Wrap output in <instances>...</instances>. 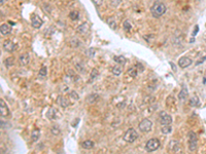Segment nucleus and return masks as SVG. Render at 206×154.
I'll list each match as a JSON object with an SVG mask.
<instances>
[{
  "mask_svg": "<svg viewBox=\"0 0 206 154\" xmlns=\"http://www.w3.org/2000/svg\"><path fill=\"white\" fill-rule=\"evenodd\" d=\"M150 13L154 18H161L166 13V5L161 1H156L150 9Z\"/></svg>",
  "mask_w": 206,
  "mask_h": 154,
  "instance_id": "nucleus-1",
  "label": "nucleus"
},
{
  "mask_svg": "<svg viewBox=\"0 0 206 154\" xmlns=\"http://www.w3.org/2000/svg\"><path fill=\"white\" fill-rule=\"evenodd\" d=\"M188 140H189V149L190 151L194 152L197 150V146H198V138L195 131H191L188 133Z\"/></svg>",
  "mask_w": 206,
  "mask_h": 154,
  "instance_id": "nucleus-2",
  "label": "nucleus"
},
{
  "mask_svg": "<svg viewBox=\"0 0 206 154\" xmlns=\"http://www.w3.org/2000/svg\"><path fill=\"white\" fill-rule=\"evenodd\" d=\"M159 147H160V141L156 138L149 139L148 141L146 142V144H145V149H146L147 152L156 151L157 149H159Z\"/></svg>",
  "mask_w": 206,
  "mask_h": 154,
  "instance_id": "nucleus-3",
  "label": "nucleus"
},
{
  "mask_svg": "<svg viewBox=\"0 0 206 154\" xmlns=\"http://www.w3.org/2000/svg\"><path fill=\"white\" fill-rule=\"evenodd\" d=\"M123 138L124 140L126 142H128V143H133V142L138 138V133H137V131H135L134 128H129L128 131L125 133Z\"/></svg>",
  "mask_w": 206,
  "mask_h": 154,
  "instance_id": "nucleus-4",
  "label": "nucleus"
},
{
  "mask_svg": "<svg viewBox=\"0 0 206 154\" xmlns=\"http://www.w3.org/2000/svg\"><path fill=\"white\" fill-rule=\"evenodd\" d=\"M152 122L147 118H144L143 120L140 121V123L138 124V128L142 133H148L152 131Z\"/></svg>",
  "mask_w": 206,
  "mask_h": 154,
  "instance_id": "nucleus-5",
  "label": "nucleus"
},
{
  "mask_svg": "<svg viewBox=\"0 0 206 154\" xmlns=\"http://www.w3.org/2000/svg\"><path fill=\"white\" fill-rule=\"evenodd\" d=\"M160 122L162 125H170L172 123V117L165 111H162L160 113Z\"/></svg>",
  "mask_w": 206,
  "mask_h": 154,
  "instance_id": "nucleus-6",
  "label": "nucleus"
},
{
  "mask_svg": "<svg viewBox=\"0 0 206 154\" xmlns=\"http://www.w3.org/2000/svg\"><path fill=\"white\" fill-rule=\"evenodd\" d=\"M42 24H43V22H42V20L40 19L39 15H32V17H31V25H32L33 28L39 29L42 26Z\"/></svg>",
  "mask_w": 206,
  "mask_h": 154,
  "instance_id": "nucleus-7",
  "label": "nucleus"
},
{
  "mask_svg": "<svg viewBox=\"0 0 206 154\" xmlns=\"http://www.w3.org/2000/svg\"><path fill=\"white\" fill-rule=\"evenodd\" d=\"M0 115H1V117L9 116V109H8L6 103L3 100H0Z\"/></svg>",
  "mask_w": 206,
  "mask_h": 154,
  "instance_id": "nucleus-8",
  "label": "nucleus"
},
{
  "mask_svg": "<svg viewBox=\"0 0 206 154\" xmlns=\"http://www.w3.org/2000/svg\"><path fill=\"white\" fill-rule=\"evenodd\" d=\"M192 63H193V61H192V59H190L189 56H181V58L178 60V66H179L180 68H183V69H185V68L189 67L190 65H192Z\"/></svg>",
  "mask_w": 206,
  "mask_h": 154,
  "instance_id": "nucleus-9",
  "label": "nucleus"
},
{
  "mask_svg": "<svg viewBox=\"0 0 206 154\" xmlns=\"http://www.w3.org/2000/svg\"><path fill=\"white\" fill-rule=\"evenodd\" d=\"M3 48H4L5 51H7V52H13L15 49V42H13L11 40H5L4 42H3Z\"/></svg>",
  "mask_w": 206,
  "mask_h": 154,
  "instance_id": "nucleus-10",
  "label": "nucleus"
},
{
  "mask_svg": "<svg viewBox=\"0 0 206 154\" xmlns=\"http://www.w3.org/2000/svg\"><path fill=\"white\" fill-rule=\"evenodd\" d=\"M168 149H169L170 152H173V153L177 152L178 150H179V143H178L177 141H175V140H172V141H170L169 147H168Z\"/></svg>",
  "mask_w": 206,
  "mask_h": 154,
  "instance_id": "nucleus-11",
  "label": "nucleus"
},
{
  "mask_svg": "<svg viewBox=\"0 0 206 154\" xmlns=\"http://www.w3.org/2000/svg\"><path fill=\"white\" fill-rule=\"evenodd\" d=\"M57 104H59V105L63 108H66L70 105L69 101L67 100V99H65V97H63V96H59V97H58V99H57Z\"/></svg>",
  "mask_w": 206,
  "mask_h": 154,
  "instance_id": "nucleus-12",
  "label": "nucleus"
},
{
  "mask_svg": "<svg viewBox=\"0 0 206 154\" xmlns=\"http://www.w3.org/2000/svg\"><path fill=\"white\" fill-rule=\"evenodd\" d=\"M19 62H20V64L22 65V66H26V65H28L29 62H30V56H29L28 54H21V56L19 58Z\"/></svg>",
  "mask_w": 206,
  "mask_h": 154,
  "instance_id": "nucleus-13",
  "label": "nucleus"
},
{
  "mask_svg": "<svg viewBox=\"0 0 206 154\" xmlns=\"http://www.w3.org/2000/svg\"><path fill=\"white\" fill-rule=\"evenodd\" d=\"M0 33L1 35H8V34L11 33V28L10 26L7 25V24H2L1 25V28H0Z\"/></svg>",
  "mask_w": 206,
  "mask_h": 154,
  "instance_id": "nucleus-14",
  "label": "nucleus"
},
{
  "mask_svg": "<svg viewBox=\"0 0 206 154\" xmlns=\"http://www.w3.org/2000/svg\"><path fill=\"white\" fill-rule=\"evenodd\" d=\"M88 30H89V25H88L87 23H84V24H82V25H80L78 27H77V29H76L77 32H78V33H80V34L87 33Z\"/></svg>",
  "mask_w": 206,
  "mask_h": 154,
  "instance_id": "nucleus-15",
  "label": "nucleus"
},
{
  "mask_svg": "<svg viewBox=\"0 0 206 154\" xmlns=\"http://www.w3.org/2000/svg\"><path fill=\"white\" fill-rule=\"evenodd\" d=\"M112 74L116 75V76H118V75L122 74V72H123V67H122V65L118 64L116 65L114 67H112Z\"/></svg>",
  "mask_w": 206,
  "mask_h": 154,
  "instance_id": "nucleus-16",
  "label": "nucleus"
},
{
  "mask_svg": "<svg viewBox=\"0 0 206 154\" xmlns=\"http://www.w3.org/2000/svg\"><path fill=\"white\" fill-rule=\"evenodd\" d=\"M80 145H82V147L84 149H87V150H89V149H92L93 147H94V145H95V144H94V142H93V141H91V140H87V141L82 142Z\"/></svg>",
  "mask_w": 206,
  "mask_h": 154,
  "instance_id": "nucleus-17",
  "label": "nucleus"
},
{
  "mask_svg": "<svg viewBox=\"0 0 206 154\" xmlns=\"http://www.w3.org/2000/svg\"><path fill=\"white\" fill-rule=\"evenodd\" d=\"M40 137V131H39V128H35L33 129L32 133H31V140L33 142H37V140L39 139Z\"/></svg>",
  "mask_w": 206,
  "mask_h": 154,
  "instance_id": "nucleus-18",
  "label": "nucleus"
},
{
  "mask_svg": "<svg viewBox=\"0 0 206 154\" xmlns=\"http://www.w3.org/2000/svg\"><path fill=\"white\" fill-rule=\"evenodd\" d=\"M56 114H57V110L55 108H49V112L46 113V117L49 118V120H54L56 118Z\"/></svg>",
  "mask_w": 206,
  "mask_h": 154,
  "instance_id": "nucleus-19",
  "label": "nucleus"
},
{
  "mask_svg": "<svg viewBox=\"0 0 206 154\" xmlns=\"http://www.w3.org/2000/svg\"><path fill=\"white\" fill-rule=\"evenodd\" d=\"M189 95V92L187 90V87H183V90H180L179 94H178V99L179 100H185L187 98H188Z\"/></svg>",
  "mask_w": 206,
  "mask_h": 154,
  "instance_id": "nucleus-20",
  "label": "nucleus"
},
{
  "mask_svg": "<svg viewBox=\"0 0 206 154\" xmlns=\"http://www.w3.org/2000/svg\"><path fill=\"white\" fill-rule=\"evenodd\" d=\"M113 60H114V62H116V63H118V64H121V65H125L127 63L126 58H125L124 56H116L114 58H113Z\"/></svg>",
  "mask_w": 206,
  "mask_h": 154,
  "instance_id": "nucleus-21",
  "label": "nucleus"
},
{
  "mask_svg": "<svg viewBox=\"0 0 206 154\" xmlns=\"http://www.w3.org/2000/svg\"><path fill=\"white\" fill-rule=\"evenodd\" d=\"M189 104H190L191 107H197V106L200 104V102H199V98L197 97V96H194V97L190 100Z\"/></svg>",
  "mask_w": 206,
  "mask_h": 154,
  "instance_id": "nucleus-22",
  "label": "nucleus"
},
{
  "mask_svg": "<svg viewBox=\"0 0 206 154\" xmlns=\"http://www.w3.org/2000/svg\"><path fill=\"white\" fill-rule=\"evenodd\" d=\"M13 63H15V59L13 56H9V58L4 60V65L6 68H10L11 66H13Z\"/></svg>",
  "mask_w": 206,
  "mask_h": 154,
  "instance_id": "nucleus-23",
  "label": "nucleus"
},
{
  "mask_svg": "<svg viewBox=\"0 0 206 154\" xmlns=\"http://www.w3.org/2000/svg\"><path fill=\"white\" fill-rule=\"evenodd\" d=\"M98 98H99V97H98L97 94H93V95L89 96V97H88L86 100H87L88 103H90V104H94V103H95V101L98 100Z\"/></svg>",
  "mask_w": 206,
  "mask_h": 154,
  "instance_id": "nucleus-24",
  "label": "nucleus"
},
{
  "mask_svg": "<svg viewBox=\"0 0 206 154\" xmlns=\"http://www.w3.org/2000/svg\"><path fill=\"white\" fill-rule=\"evenodd\" d=\"M137 71H138V70H137L136 67H131V68H129V70H128V75L134 78V77L137 76V73H138Z\"/></svg>",
  "mask_w": 206,
  "mask_h": 154,
  "instance_id": "nucleus-25",
  "label": "nucleus"
},
{
  "mask_svg": "<svg viewBox=\"0 0 206 154\" xmlns=\"http://www.w3.org/2000/svg\"><path fill=\"white\" fill-rule=\"evenodd\" d=\"M106 22H107L108 26H109L112 30H116V21L113 20L112 18H108L107 20H106Z\"/></svg>",
  "mask_w": 206,
  "mask_h": 154,
  "instance_id": "nucleus-26",
  "label": "nucleus"
},
{
  "mask_svg": "<svg viewBox=\"0 0 206 154\" xmlns=\"http://www.w3.org/2000/svg\"><path fill=\"white\" fill-rule=\"evenodd\" d=\"M51 131L54 136H58V135H60V133H61V131H60V128H59V125H57V124L52 126Z\"/></svg>",
  "mask_w": 206,
  "mask_h": 154,
  "instance_id": "nucleus-27",
  "label": "nucleus"
},
{
  "mask_svg": "<svg viewBox=\"0 0 206 154\" xmlns=\"http://www.w3.org/2000/svg\"><path fill=\"white\" fill-rule=\"evenodd\" d=\"M171 131H172L171 125H164L162 128H161V131H162L164 135H168V133H171Z\"/></svg>",
  "mask_w": 206,
  "mask_h": 154,
  "instance_id": "nucleus-28",
  "label": "nucleus"
},
{
  "mask_svg": "<svg viewBox=\"0 0 206 154\" xmlns=\"http://www.w3.org/2000/svg\"><path fill=\"white\" fill-rule=\"evenodd\" d=\"M69 18L71 19L72 21H76L80 19V13L78 11H71L69 13Z\"/></svg>",
  "mask_w": 206,
  "mask_h": 154,
  "instance_id": "nucleus-29",
  "label": "nucleus"
},
{
  "mask_svg": "<svg viewBox=\"0 0 206 154\" xmlns=\"http://www.w3.org/2000/svg\"><path fill=\"white\" fill-rule=\"evenodd\" d=\"M98 75H99V72H98V70L97 69H93L92 72H91V75H90L91 80L96 79V78L98 77Z\"/></svg>",
  "mask_w": 206,
  "mask_h": 154,
  "instance_id": "nucleus-30",
  "label": "nucleus"
},
{
  "mask_svg": "<svg viewBox=\"0 0 206 154\" xmlns=\"http://www.w3.org/2000/svg\"><path fill=\"white\" fill-rule=\"evenodd\" d=\"M40 76H46V74H47V69H46L45 66H42L40 68V70H39V73H38Z\"/></svg>",
  "mask_w": 206,
  "mask_h": 154,
  "instance_id": "nucleus-31",
  "label": "nucleus"
},
{
  "mask_svg": "<svg viewBox=\"0 0 206 154\" xmlns=\"http://www.w3.org/2000/svg\"><path fill=\"white\" fill-rule=\"evenodd\" d=\"M123 27H124V29H125L126 31H130V30H131V24H130V22H129L128 20H126L125 22H124Z\"/></svg>",
  "mask_w": 206,
  "mask_h": 154,
  "instance_id": "nucleus-32",
  "label": "nucleus"
},
{
  "mask_svg": "<svg viewBox=\"0 0 206 154\" xmlns=\"http://www.w3.org/2000/svg\"><path fill=\"white\" fill-rule=\"evenodd\" d=\"M70 44L72 45V47H77V46L80 45V42L77 39H75V38H73L71 41H70Z\"/></svg>",
  "mask_w": 206,
  "mask_h": 154,
  "instance_id": "nucleus-33",
  "label": "nucleus"
},
{
  "mask_svg": "<svg viewBox=\"0 0 206 154\" xmlns=\"http://www.w3.org/2000/svg\"><path fill=\"white\" fill-rule=\"evenodd\" d=\"M86 54L90 56V58H92V56H94V54H95V49H94V48H89L88 50H86Z\"/></svg>",
  "mask_w": 206,
  "mask_h": 154,
  "instance_id": "nucleus-34",
  "label": "nucleus"
},
{
  "mask_svg": "<svg viewBox=\"0 0 206 154\" xmlns=\"http://www.w3.org/2000/svg\"><path fill=\"white\" fill-rule=\"evenodd\" d=\"M70 97H71L72 99H73V100H75V101L80 99V96L77 95L75 92H73V90H72V92H70Z\"/></svg>",
  "mask_w": 206,
  "mask_h": 154,
  "instance_id": "nucleus-35",
  "label": "nucleus"
},
{
  "mask_svg": "<svg viewBox=\"0 0 206 154\" xmlns=\"http://www.w3.org/2000/svg\"><path fill=\"white\" fill-rule=\"evenodd\" d=\"M122 0H111V5H112L113 7H116L118 5L121 4Z\"/></svg>",
  "mask_w": 206,
  "mask_h": 154,
  "instance_id": "nucleus-36",
  "label": "nucleus"
},
{
  "mask_svg": "<svg viewBox=\"0 0 206 154\" xmlns=\"http://www.w3.org/2000/svg\"><path fill=\"white\" fill-rule=\"evenodd\" d=\"M92 1L96 6H100V5H102V3H103V0H92Z\"/></svg>",
  "mask_w": 206,
  "mask_h": 154,
  "instance_id": "nucleus-37",
  "label": "nucleus"
},
{
  "mask_svg": "<svg viewBox=\"0 0 206 154\" xmlns=\"http://www.w3.org/2000/svg\"><path fill=\"white\" fill-rule=\"evenodd\" d=\"M136 68H139V69H140V71H142V70H143V67H142V65L140 64V63H138V64L136 65Z\"/></svg>",
  "mask_w": 206,
  "mask_h": 154,
  "instance_id": "nucleus-38",
  "label": "nucleus"
},
{
  "mask_svg": "<svg viewBox=\"0 0 206 154\" xmlns=\"http://www.w3.org/2000/svg\"><path fill=\"white\" fill-rule=\"evenodd\" d=\"M6 1V0H0V3H1V5H3L4 4V2Z\"/></svg>",
  "mask_w": 206,
  "mask_h": 154,
  "instance_id": "nucleus-39",
  "label": "nucleus"
},
{
  "mask_svg": "<svg viewBox=\"0 0 206 154\" xmlns=\"http://www.w3.org/2000/svg\"><path fill=\"white\" fill-rule=\"evenodd\" d=\"M203 83H204V84H206V78H204V80H203Z\"/></svg>",
  "mask_w": 206,
  "mask_h": 154,
  "instance_id": "nucleus-40",
  "label": "nucleus"
}]
</instances>
